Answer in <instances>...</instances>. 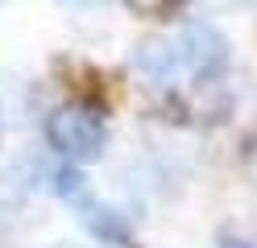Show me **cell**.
<instances>
[{"instance_id":"cell-5","label":"cell","mask_w":257,"mask_h":248,"mask_svg":"<svg viewBox=\"0 0 257 248\" xmlns=\"http://www.w3.org/2000/svg\"><path fill=\"white\" fill-rule=\"evenodd\" d=\"M50 186L67 198V203H75V207H83L87 203V178L75 170V165H58V170H50Z\"/></svg>"},{"instance_id":"cell-2","label":"cell","mask_w":257,"mask_h":248,"mask_svg":"<svg viewBox=\"0 0 257 248\" xmlns=\"http://www.w3.org/2000/svg\"><path fill=\"white\" fill-rule=\"evenodd\" d=\"M174 50H179V66L199 79H212L216 71L228 66V42L207 21H187L183 33L174 38Z\"/></svg>"},{"instance_id":"cell-1","label":"cell","mask_w":257,"mask_h":248,"mask_svg":"<svg viewBox=\"0 0 257 248\" xmlns=\"http://www.w3.org/2000/svg\"><path fill=\"white\" fill-rule=\"evenodd\" d=\"M46 132H50V145L71 161H95L104 153V124L91 108H79V104L58 108Z\"/></svg>"},{"instance_id":"cell-7","label":"cell","mask_w":257,"mask_h":248,"mask_svg":"<svg viewBox=\"0 0 257 248\" xmlns=\"http://www.w3.org/2000/svg\"><path fill=\"white\" fill-rule=\"evenodd\" d=\"M54 248H79V244H54Z\"/></svg>"},{"instance_id":"cell-6","label":"cell","mask_w":257,"mask_h":248,"mask_svg":"<svg viewBox=\"0 0 257 248\" xmlns=\"http://www.w3.org/2000/svg\"><path fill=\"white\" fill-rule=\"evenodd\" d=\"M124 5L133 9V13H141V17H158V13H166L174 0H124Z\"/></svg>"},{"instance_id":"cell-8","label":"cell","mask_w":257,"mask_h":248,"mask_svg":"<svg viewBox=\"0 0 257 248\" xmlns=\"http://www.w3.org/2000/svg\"><path fill=\"white\" fill-rule=\"evenodd\" d=\"M224 248H245V244H224Z\"/></svg>"},{"instance_id":"cell-3","label":"cell","mask_w":257,"mask_h":248,"mask_svg":"<svg viewBox=\"0 0 257 248\" xmlns=\"http://www.w3.org/2000/svg\"><path fill=\"white\" fill-rule=\"evenodd\" d=\"M133 62H137V71L146 79H154V83H170L183 71L179 66V50H174L170 38H141L137 50H133Z\"/></svg>"},{"instance_id":"cell-4","label":"cell","mask_w":257,"mask_h":248,"mask_svg":"<svg viewBox=\"0 0 257 248\" xmlns=\"http://www.w3.org/2000/svg\"><path fill=\"white\" fill-rule=\"evenodd\" d=\"M83 223L95 240H104V244H128V223H124V215H116L112 207L104 203H95V198H87L83 207Z\"/></svg>"}]
</instances>
